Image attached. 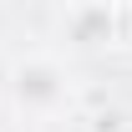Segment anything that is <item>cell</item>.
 <instances>
[{
	"mask_svg": "<svg viewBox=\"0 0 132 132\" xmlns=\"http://www.w3.org/2000/svg\"><path fill=\"white\" fill-rule=\"evenodd\" d=\"M15 102L31 107V112H51L66 102V71L51 56H31V61L15 66Z\"/></svg>",
	"mask_w": 132,
	"mask_h": 132,
	"instance_id": "cell-1",
	"label": "cell"
},
{
	"mask_svg": "<svg viewBox=\"0 0 132 132\" xmlns=\"http://www.w3.org/2000/svg\"><path fill=\"white\" fill-rule=\"evenodd\" d=\"M66 26H71V41H107L117 31V10L112 5H76V10H66Z\"/></svg>",
	"mask_w": 132,
	"mask_h": 132,
	"instance_id": "cell-2",
	"label": "cell"
}]
</instances>
